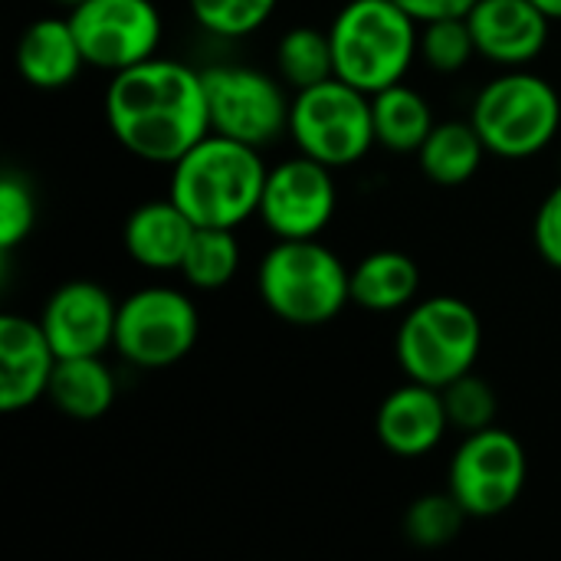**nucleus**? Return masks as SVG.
<instances>
[{
  "label": "nucleus",
  "mask_w": 561,
  "mask_h": 561,
  "mask_svg": "<svg viewBox=\"0 0 561 561\" xmlns=\"http://www.w3.org/2000/svg\"><path fill=\"white\" fill-rule=\"evenodd\" d=\"M105 122L128 154L171 168L210 135L204 72L164 56L128 66L105 89Z\"/></svg>",
  "instance_id": "nucleus-1"
},
{
  "label": "nucleus",
  "mask_w": 561,
  "mask_h": 561,
  "mask_svg": "<svg viewBox=\"0 0 561 561\" xmlns=\"http://www.w3.org/2000/svg\"><path fill=\"white\" fill-rule=\"evenodd\" d=\"M263 151L210 131L171 164L168 197L197 227H243L260 214L266 184Z\"/></svg>",
  "instance_id": "nucleus-2"
},
{
  "label": "nucleus",
  "mask_w": 561,
  "mask_h": 561,
  "mask_svg": "<svg viewBox=\"0 0 561 561\" xmlns=\"http://www.w3.org/2000/svg\"><path fill=\"white\" fill-rule=\"evenodd\" d=\"M329 39L335 76L368 95L404 82L421 56V23L394 0H348L335 13Z\"/></svg>",
  "instance_id": "nucleus-3"
},
{
  "label": "nucleus",
  "mask_w": 561,
  "mask_h": 561,
  "mask_svg": "<svg viewBox=\"0 0 561 561\" xmlns=\"http://www.w3.org/2000/svg\"><path fill=\"white\" fill-rule=\"evenodd\" d=\"M256 293L276 319L312 329L352 302V270L319 237L276 240L260 260Z\"/></svg>",
  "instance_id": "nucleus-4"
},
{
  "label": "nucleus",
  "mask_w": 561,
  "mask_h": 561,
  "mask_svg": "<svg viewBox=\"0 0 561 561\" xmlns=\"http://www.w3.org/2000/svg\"><path fill=\"white\" fill-rule=\"evenodd\" d=\"M483 348V322L460 296L417 299L398 325L394 355L408 381L447 388L473 371Z\"/></svg>",
  "instance_id": "nucleus-5"
},
{
  "label": "nucleus",
  "mask_w": 561,
  "mask_h": 561,
  "mask_svg": "<svg viewBox=\"0 0 561 561\" xmlns=\"http://www.w3.org/2000/svg\"><path fill=\"white\" fill-rule=\"evenodd\" d=\"M470 122L486 151L506 161H523L552 145L561 128V99L539 72L503 69L490 79L470 108Z\"/></svg>",
  "instance_id": "nucleus-6"
},
{
  "label": "nucleus",
  "mask_w": 561,
  "mask_h": 561,
  "mask_svg": "<svg viewBox=\"0 0 561 561\" xmlns=\"http://www.w3.org/2000/svg\"><path fill=\"white\" fill-rule=\"evenodd\" d=\"M289 138L296 151L329 164L332 171L358 164L375 141L371 95L332 76L293 95Z\"/></svg>",
  "instance_id": "nucleus-7"
},
{
  "label": "nucleus",
  "mask_w": 561,
  "mask_h": 561,
  "mask_svg": "<svg viewBox=\"0 0 561 561\" xmlns=\"http://www.w3.org/2000/svg\"><path fill=\"white\" fill-rule=\"evenodd\" d=\"M201 72L210 108V131L260 151L289 131L293 99L286 95V82L279 76L240 62H214Z\"/></svg>",
  "instance_id": "nucleus-8"
},
{
  "label": "nucleus",
  "mask_w": 561,
  "mask_h": 561,
  "mask_svg": "<svg viewBox=\"0 0 561 561\" xmlns=\"http://www.w3.org/2000/svg\"><path fill=\"white\" fill-rule=\"evenodd\" d=\"M201 335V316L187 293L145 286L118 302L115 352L135 368H171L184 362Z\"/></svg>",
  "instance_id": "nucleus-9"
},
{
  "label": "nucleus",
  "mask_w": 561,
  "mask_h": 561,
  "mask_svg": "<svg viewBox=\"0 0 561 561\" xmlns=\"http://www.w3.org/2000/svg\"><path fill=\"white\" fill-rule=\"evenodd\" d=\"M526 477V447L516 434L493 424L486 431L463 434V444L450 460L447 490L470 519H496L519 503Z\"/></svg>",
  "instance_id": "nucleus-10"
},
{
  "label": "nucleus",
  "mask_w": 561,
  "mask_h": 561,
  "mask_svg": "<svg viewBox=\"0 0 561 561\" xmlns=\"http://www.w3.org/2000/svg\"><path fill=\"white\" fill-rule=\"evenodd\" d=\"M69 23L85 66L108 76L158 56L164 36L161 10L151 0H85L69 10Z\"/></svg>",
  "instance_id": "nucleus-11"
},
{
  "label": "nucleus",
  "mask_w": 561,
  "mask_h": 561,
  "mask_svg": "<svg viewBox=\"0 0 561 561\" xmlns=\"http://www.w3.org/2000/svg\"><path fill=\"white\" fill-rule=\"evenodd\" d=\"M335 207L339 191L332 168L299 151L266 171L256 217L276 240H312L332 224Z\"/></svg>",
  "instance_id": "nucleus-12"
},
{
  "label": "nucleus",
  "mask_w": 561,
  "mask_h": 561,
  "mask_svg": "<svg viewBox=\"0 0 561 561\" xmlns=\"http://www.w3.org/2000/svg\"><path fill=\"white\" fill-rule=\"evenodd\" d=\"M115 322L118 302L105 286L92 279L62 283L39 312V325L56 358L105 355L115 348Z\"/></svg>",
  "instance_id": "nucleus-13"
},
{
  "label": "nucleus",
  "mask_w": 561,
  "mask_h": 561,
  "mask_svg": "<svg viewBox=\"0 0 561 561\" xmlns=\"http://www.w3.org/2000/svg\"><path fill=\"white\" fill-rule=\"evenodd\" d=\"M477 56L503 69L529 66L549 43L552 20L533 0H477L467 13Z\"/></svg>",
  "instance_id": "nucleus-14"
},
{
  "label": "nucleus",
  "mask_w": 561,
  "mask_h": 561,
  "mask_svg": "<svg viewBox=\"0 0 561 561\" xmlns=\"http://www.w3.org/2000/svg\"><path fill=\"white\" fill-rule=\"evenodd\" d=\"M56 362L39 319L0 316V411L16 414L46 398Z\"/></svg>",
  "instance_id": "nucleus-15"
},
{
  "label": "nucleus",
  "mask_w": 561,
  "mask_h": 561,
  "mask_svg": "<svg viewBox=\"0 0 561 561\" xmlns=\"http://www.w3.org/2000/svg\"><path fill=\"white\" fill-rule=\"evenodd\" d=\"M447 427H450V417H447L444 391L421 385V381H408L394 388L381 401L378 417H375L381 447L404 460L437 450Z\"/></svg>",
  "instance_id": "nucleus-16"
},
{
  "label": "nucleus",
  "mask_w": 561,
  "mask_h": 561,
  "mask_svg": "<svg viewBox=\"0 0 561 561\" xmlns=\"http://www.w3.org/2000/svg\"><path fill=\"white\" fill-rule=\"evenodd\" d=\"M194 230L197 224L171 197L145 201L125 217L122 247L138 266L154 273H171L181 270Z\"/></svg>",
  "instance_id": "nucleus-17"
},
{
  "label": "nucleus",
  "mask_w": 561,
  "mask_h": 561,
  "mask_svg": "<svg viewBox=\"0 0 561 561\" xmlns=\"http://www.w3.org/2000/svg\"><path fill=\"white\" fill-rule=\"evenodd\" d=\"M13 62L23 82H30L33 89L53 92V89L69 85L82 72L85 56L72 33L69 16H43V20H33L20 33Z\"/></svg>",
  "instance_id": "nucleus-18"
},
{
  "label": "nucleus",
  "mask_w": 561,
  "mask_h": 561,
  "mask_svg": "<svg viewBox=\"0 0 561 561\" xmlns=\"http://www.w3.org/2000/svg\"><path fill=\"white\" fill-rule=\"evenodd\" d=\"M421 266L401 250H375L352 266V302L365 312H401L417 302Z\"/></svg>",
  "instance_id": "nucleus-19"
},
{
  "label": "nucleus",
  "mask_w": 561,
  "mask_h": 561,
  "mask_svg": "<svg viewBox=\"0 0 561 561\" xmlns=\"http://www.w3.org/2000/svg\"><path fill=\"white\" fill-rule=\"evenodd\" d=\"M118 394L115 375L105 365L102 355H79V358H59L53 381H49V401L56 411H62L72 421H99L112 411Z\"/></svg>",
  "instance_id": "nucleus-20"
},
{
  "label": "nucleus",
  "mask_w": 561,
  "mask_h": 561,
  "mask_svg": "<svg viewBox=\"0 0 561 561\" xmlns=\"http://www.w3.org/2000/svg\"><path fill=\"white\" fill-rule=\"evenodd\" d=\"M371 118H375V141L394 154H417L427 141L434 122L431 102L411 89L408 82H394L371 95Z\"/></svg>",
  "instance_id": "nucleus-21"
},
{
  "label": "nucleus",
  "mask_w": 561,
  "mask_h": 561,
  "mask_svg": "<svg viewBox=\"0 0 561 561\" xmlns=\"http://www.w3.org/2000/svg\"><path fill=\"white\" fill-rule=\"evenodd\" d=\"M486 145L483 138L477 135L473 122H437L427 135V141L421 145L417 151V161H421V171L427 181L440 184V187H457V184H467L483 158H486Z\"/></svg>",
  "instance_id": "nucleus-22"
},
{
  "label": "nucleus",
  "mask_w": 561,
  "mask_h": 561,
  "mask_svg": "<svg viewBox=\"0 0 561 561\" xmlns=\"http://www.w3.org/2000/svg\"><path fill=\"white\" fill-rule=\"evenodd\" d=\"M276 72L289 89H309L335 76V56L329 30L293 26L276 43Z\"/></svg>",
  "instance_id": "nucleus-23"
},
{
  "label": "nucleus",
  "mask_w": 561,
  "mask_h": 561,
  "mask_svg": "<svg viewBox=\"0 0 561 561\" xmlns=\"http://www.w3.org/2000/svg\"><path fill=\"white\" fill-rule=\"evenodd\" d=\"M240 270V240L230 227H197L181 263V276L204 293L224 289Z\"/></svg>",
  "instance_id": "nucleus-24"
},
{
  "label": "nucleus",
  "mask_w": 561,
  "mask_h": 561,
  "mask_svg": "<svg viewBox=\"0 0 561 561\" xmlns=\"http://www.w3.org/2000/svg\"><path fill=\"white\" fill-rule=\"evenodd\" d=\"M470 516L454 500V493H427L414 500L404 513V536L417 549H440L454 542Z\"/></svg>",
  "instance_id": "nucleus-25"
},
{
  "label": "nucleus",
  "mask_w": 561,
  "mask_h": 561,
  "mask_svg": "<svg viewBox=\"0 0 561 561\" xmlns=\"http://www.w3.org/2000/svg\"><path fill=\"white\" fill-rule=\"evenodd\" d=\"M417 53H421L424 66L440 76H454V72L467 69L470 59L477 56V43H473L467 16H444V20L421 23Z\"/></svg>",
  "instance_id": "nucleus-26"
},
{
  "label": "nucleus",
  "mask_w": 561,
  "mask_h": 561,
  "mask_svg": "<svg viewBox=\"0 0 561 561\" xmlns=\"http://www.w3.org/2000/svg\"><path fill=\"white\" fill-rule=\"evenodd\" d=\"M279 0H187L194 23L224 39H240L256 33L276 10Z\"/></svg>",
  "instance_id": "nucleus-27"
},
{
  "label": "nucleus",
  "mask_w": 561,
  "mask_h": 561,
  "mask_svg": "<svg viewBox=\"0 0 561 561\" xmlns=\"http://www.w3.org/2000/svg\"><path fill=\"white\" fill-rule=\"evenodd\" d=\"M440 391H444V404H447V417H450L454 431L473 434V431H486L496 424L500 398H496L493 385L483 381L477 371L460 375L457 381H450Z\"/></svg>",
  "instance_id": "nucleus-28"
},
{
  "label": "nucleus",
  "mask_w": 561,
  "mask_h": 561,
  "mask_svg": "<svg viewBox=\"0 0 561 561\" xmlns=\"http://www.w3.org/2000/svg\"><path fill=\"white\" fill-rule=\"evenodd\" d=\"M36 227V194L16 171L0 178V250H16Z\"/></svg>",
  "instance_id": "nucleus-29"
},
{
  "label": "nucleus",
  "mask_w": 561,
  "mask_h": 561,
  "mask_svg": "<svg viewBox=\"0 0 561 561\" xmlns=\"http://www.w3.org/2000/svg\"><path fill=\"white\" fill-rule=\"evenodd\" d=\"M533 240L539 256L561 270V181L546 194V201L536 210V224H533Z\"/></svg>",
  "instance_id": "nucleus-30"
},
{
  "label": "nucleus",
  "mask_w": 561,
  "mask_h": 561,
  "mask_svg": "<svg viewBox=\"0 0 561 561\" xmlns=\"http://www.w3.org/2000/svg\"><path fill=\"white\" fill-rule=\"evenodd\" d=\"M398 7H404L417 23H431V20H444V16H467L477 0H394Z\"/></svg>",
  "instance_id": "nucleus-31"
},
{
  "label": "nucleus",
  "mask_w": 561,
  "mask_h": 561,
  "mask_svg": "<svg viewBox=\"0 0 561 561\" xmlns=\"http://www.w3.org/2000/svg\"><path fill=\"white\" fill-rule=\"evenodd\" d=\"M552 23H561V0H533Z\"/></svg>",
  "instance_id": "nucleus-32"
},
{
  "label": "nucleus",
  "mask_w": 561,
  "mask_h": 561,
  "mask_svg": "<svg viewBox=\"0 0 561 561\" xmlns=\"http://www.w3.org/2000/svg\"><path fill=\"white\" fill-rule=\"evenodd\" d=\"M56 3H62V7H69V10H72V7H79V3H85V0H56Z\"/></svg>",
  "instance_id": "nucleus-33"
}]
</instances>
